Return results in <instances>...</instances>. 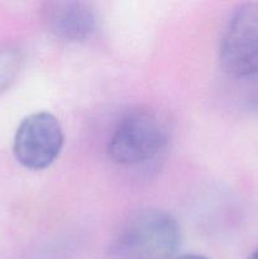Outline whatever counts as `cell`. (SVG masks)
Masks as SVG:
<instances>
[{"mask_svg": "<svg viewBox=\"0 0 258 259\" xmlns=\"http://www.w3.org/2000/svg\"><path fill=\"white\" fill-rule=\"evenodd\" d=\"M248 259H258V249L254 250V252H253L252 254H250L249 257H248Z\"/></svg>", "mask_w": 258, "mask_h": 259, "instance_id": "9c48e42d", "label": "cell"}, {"mask_svg": "<svg viewBox=\"0 0 258 259\" xmlns=\"http://www.w3.org/2000/svg\"><path fill=\"white\" fill-rule=\"evenodd\" d=\"M181 232L177 220L159 209H143L128 218L109 248L108 259H174Z\"/></svg>", "mask_w": 258, "mask_h": 259, "instance_id": "6da1fadb", "label": "cell"}, {"mask_svg": "<svg viewBox=\"0 0 258 259\" xmlns=\"http://www.w3.org/2000/svg\"><path fill=\"white\" fill-rule=\"evenodd\" d=\"M43 22L48 32L66 42H81L96 29V15L88 3L56 0L45 5Z\"/></svg>", "mask_w": 258, "mask_h": 259, "instance_id": "5b68a950", "label": "cell"}, {"mask_svg": "<svg viewBox=\"0 0 258 259\" xmlns=\"http://www.w3.org/2000/svg\"><path fill=\"white\" fill-rule=\"evenodd\" d=\"M174 259H209L204 255H200V254H182V255H177Z\"/></svg>", "mask_w": 258, "mask_h": 259, "instance_id": "ba28073f", "label": "cell"}, {"mask_svg": "<svg viewBox=\"0 0 258 259\" xmlns=\"http://www.w3.org/2000/svg\"><path fill=\"white\" fill-rule=\"evenodd\" d=\"M234 81H237L240 85V95L243 98V103L250 110L258 111V73Z\"/></svg>", "mask_w": 258, "mask_h": 259, "instance_id": "52a82bcc", "label": "cell"}, {"mask_svg": "<svg viewBox=\"0 0 258 259\" xmlns=\"http://www.w3.org/2000/svg\"><path fill=\"white\" fill-rule=\"evenodd\" d=\"M168 139L166 124L148 110L131 111L116 124L108 142V154L115 163L136 166L156 158Z\"/></svg>", "mask_w": 258, "mask_h": 259, "instance_id": "7a4b0ae2", "label": "cell"}, {"mask_svg": "<svg viewBox=\"0 0 258 259\" xmlns=\"http://www.w3.org/2000/svg\"><path fill=\"white\" fill-rule=\"evenodd\" d=\"M219 58L233 80L258 73V3L242 4L232 13L223 30Z\"/></svg>", "mask_w": 258, "mask_h": 259, "instance_id": "3957f363", "label": "cell"}, {"mask_svg": "<svg viewBox=\"0 0 258 259\" xmlns=\"http://www.w3.org/2000/svg\"><path fill=\"white\" fill-rule=\"evenodd\" d=\"M65 143L62 126L55 115L39 111L20 121L13 142V153L23 167L40 171L60 156Z\"/></svg>", "mask_w": 258, "mask_h": 259, "instance_id": "277c9868", "label": "cell"}, {"mask_svg": "<svg viewBox=\"0 0 258 259\" xmlns=\"http://www.w3.org/2000/svg\"><path fill=\"white\" fill-rule=\"evenodd\" d=\"M22 67L20 51L12 46L0 47V93L13 85Z\"/></svg>", "mask_w": 258, "mask_h": 259, "instance_id": "8992f818", "label": "cell"}]
</instances>
